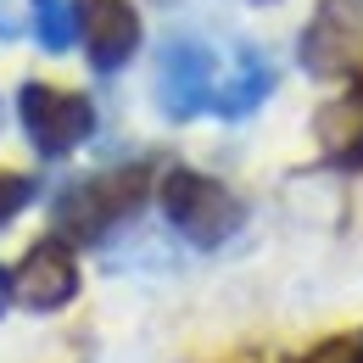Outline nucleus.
<instances>
[{
    "mask_svg": "<svg viewBox=\"0 0 363 363\" xmlns=\"http://www.w3.org/2000/svg\"><path fill=\"white\" fill-rule=\"evenodd\" d=\"M162 213H168V224L179 229L190 246H201V252H213V246H224L235 229L246 224V207L235 201V190H224L218 179H207V174H168L162 179Z\"/></svg>",
    "mask_w": 363,
    "mask_h": 363,
    "instance_id": "obj_1",
    "label": "nucleus"
},
{
    "mask_svg": "<svg viewBox=\"0 0 363 363\" xmlns=\"http://www.w3.org/2000/svg\"><path fill=\"white\" fill-rule=\"evenodd\" d=\"M145 184H151L145 168H106L95 179H79L56 201V224H62V235H73V240H101L106 229H118L140 207Z\"/></svg>",
    "mask_w": 363,
    "mask_h": 363,
    "instance_id": "obj_2",
    "label": "nucleus"
},
{
    "mask_svg": "<svg viewBox=\"0 0 363 363\" xmlns=\"http://www.w3.org/2000/svg\"><path fill=\"white\" fill-rule=\"evenodd\" d=\"M213 95H218V56H213V45H201L190 34L168 40L162 56H157V106L168 118H196V112L213 106Z\"/></svg>",
    "mask_w": 363,
    "mask_h": 363,
    "instance_id": "obj_3",
    "label": "nucleus"
},
{
    "mask_svg": "<svg viewBox=\"0 0 363 363\" xmlns=\"http://www.w3.org/2000/svg\"><path fill=\"white\" fill-rule=\"evenodd\" d=\"M302 67L313 79L363 73V0H324L302 28Z\"/></svg>",
    "mask_w": 363,
    "mask_h": 363,
    "instance_id": "obj_4",
    "label": "nucleus"
},
{
    "mask_svg": "<svg viewBox=\"0 0 363 363\" xmlns=\"http://www.w3.org/2000/svg\"><path fill=\"white\" fill-rule=\"evenodd\" d=\"M17 118H23V135H28V145L40 157H62L79 140H90V129H95L90 101L84 95H62V90H50V84H23Z\"/></svg>",
    "mask_w": 363,
    "mask_h": 363,
    "instance_id": "obj_5",
    "label": "nucleus"
},
{
    "mask_svg": "<svg viewBox=\"0 0 363 363\" xmlns=\"http://www.w3.org/2000/svg\"><path fill=\"white\" fill-rule=\"evenodd\" d=\"M79 296V263L67 246L40 240L17 269H11V302L28 308V313H56Z\"/></svg>",
    "mask_w": 363,
    "mask_h": 363,
    "instance_id": "obj_6",
    "label": "nucleus"
},
{
    "mask_svg": "<svg viewBox=\"0 0 363 363\" xmlns=\"http://www.w3.org/2000/svg\"><path fill=\"white\" fill-rule=\"evenodd\" d=\"M79 40L90 45L95 67L112 73L140 50V11L129 0H84L79 6Z\"/></svg>",
    "mask_w": 363,
    "mask_h": 363,
    "instance_id": "obj_7",
    "label": "nucleus"
},
{
    "mask_svg": "<svg viewBox=\"0 0 363 363\" xmlns=\"http://www.w3.org/2000/svg\"><path fill=\"white\" fill-rule=\"evenodd\" d=\"M274 90V67L257 56V50H240L235 56V73L218 79V95H213V112L218 118H246L263 106V95Z\"/></svg>",
    "mask_w": 363,
    "mask_h": 363,
    "instance_id": "obj_8",
    "label": "nucleus"
},
{
    "mask_svg": "<svg viewBox=\"0 0 363 363\" xmlns=\"http://www.w3.org/2000/svg\"><path fill=\"white\" fill-rule=\"evenodd\" d=\"M313 135L330 157H363V95H335L313 118Z\"/></svg>",
    "mask_w": 363,
    "mask_h": 363,
    "instance_id": "obj_9",
    "label": "nucleus"
},
{
    "mask_svg": "<svg viewBox=\"0 0 363 363\" xmlns=\"http://www.w3.org/2000/svg\"><path fill=\"white\" fill-rule=\"evenodd\" d=\"M34 34L45 50H67L79 40V6L73 0H34Z\"/></svg>",
    "mask_w": 363,
    "mask_h": 363,
    "instance_id": "obj_10",
    "label": "nucleus"
},
{
    "mask_svg": "<svg viewBox=\"0 0 363 363\" xmlns=\"http://www.w3.org/2000/svg\"><path fill=\"white\" fill-rule=\"evenodd\" d=\"M296 363H363V335H335V341H318L313 352H302Z\"/></svg>",
    "mask_w": 363,
    "mask_h": 363,
    "instance_id": "obj_11",
    "label": "nucleus"
},
{
    "mask_svg": "<svg viewBox=\"0 0 363 363\" xmlns=\"http://www.w3.org/2000/svg\"><path fill=\"white\" fill-rule=\"evenodd\" d=\"M28 201H34V179H23V174H0V224H11Z\"/></svg>",
    "mask_w": 363,
    "mask_h": 363,
    "instance_id": "obj_12",
    "label": "nucleus"
},
{
    "mask_svg": "<svg viewBox=\"0 0 363 363\" xmlns=\"http://www.w3.org/2000/svg\"><path fill=\"white\" fill-rule=\"evenodd\" d=\"M23 28H34V0H0V40H17Z\"/></svg>",
    "mask_w": 363,
    "mask_h": 363,
    "instance_id": "obj_13",
    "label": "nucleus"
}]
</instances>
